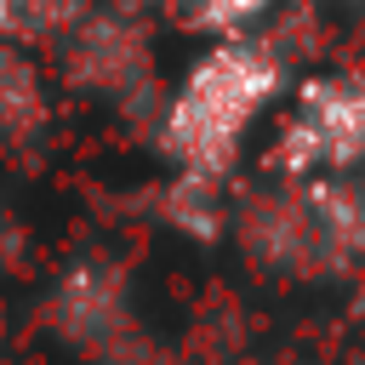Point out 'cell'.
I'll use <instances>...</instances> for the list:
<instances>
[{
	"mask_svg": "<svg viewBox=\"0 0 365 365\" xmlns=\"http://www.w3.org/2000/svg\"><path fill=\"white\" fill-rule=\"evenodd\" d=\"M182 29H200V34H217V40H228V34H240L251 17H262V6L268 0H160Z\"/></svg>",
	"mask_w": 365,
	"mask_h": 365,
	"instance_id": "obj_5",
	"label": "cell"
},
{
	"mask_svg": "<svg viewBox=\"0 0 365 365\" xmlns=\"http://www.w3.org/2000/svg\"><path fill=\"white\" fill-rule=\"evenodd\" d=\"M114 314H120V285L97 279L91 268H80V274L63 279V291H57V325H63V336L86 342V336L108 331Z\"/></svg>",
	"mask_w": 365,
	"mask_h": 365,
	"instance_id": "obj_3",
	"label": "cell"
},
{
	"mask_svg": "<svg viewBox=\"0 0 365 365\" xmlns=\"http://www.w3.org/2000/svg\"><path fill=\"white\" fill-rule=\"evenodd\" d=\"M274 91H279V57L268 46L228 34L188 68L177 97L165 103L160 148L188 177H222L240 160V148H245L251 125L262 120V108L274 103Z\"/></svg>",
	"mask_w": 365,
	"mask_h": 365,
	"instance_id": "obj_1",
	"label": "cell"
},
{
	"mask_svg": "<svg viewBox=\"0 0 365 365\" xmlns=\"http://www.w3.org/2000/svg\"><path fill=\"white\" fill-rule=\"evenodd\" d=\"M74 17V0H0V40H51Z\"/></svg>",
	"mask_w": 365,
	"mask_h": 365,
	"instance_id": "obj_6",
	"label": "cell"
},
{
	"mask_svg": "<svg viewBox=\"0 0 365 365\" xmlns=\"http://www.w3.org/2000/svg\"><path fill=\"white\" fill-rule=\"evenodd\" d=\"M274 160H279V171L291 182L308 177V171L365 165V80L359 74L308 80L297 91V114L285 120Z\"/></svg>",
	"mask_w": 365,
	"mask_h": 365,
	"instance_id": "obj_2",
	"label": "cell"
},
{
	"mask_svg": "<svg viewBox=\"0 0 365 365\" xmlns=\"http://www.w3.org/2000/svg\"><path fill=\"white\" fill-rule=\"evenodd\" d=\"M46 120V97L34 68L11 51V40L0 46V131H34Z\"/></svg>",
	"mask_w": 365,
	"mask_h": 365,
	"instance_id": "obj_4",
	"label": "cell"
}]
</instances>
